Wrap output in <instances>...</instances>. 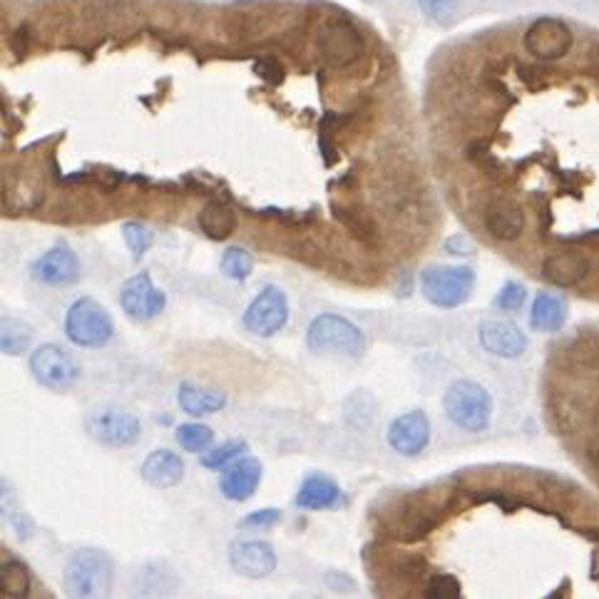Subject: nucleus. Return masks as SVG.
I'll list each match as a JSON object with an SVG mask.
<instances>
[{
  "mask_svg": "<svg viewBox=\"0 0 599 599\" xmlns=\"http://www.w3.org/2000/svg\"><path fill=\"white\" fill-rule=\"evenodd\" d=\"M115 567L100 550H78L65 565L63 585L73 597H107L112 592Z\"/></svg>",
  "mask_w": 599,
  "mask_h": 599,
  "instance_id": "f257e3e1",
  "label": "nucleus"
},
{
  "mask_svg": "<svg viewBox=\"0 0 599 599\" xmlns=\"http://www.w3.org/2000/svg\"><path fill=\"white\" fill-rule=\"evenodd\" d=\"M475 289V271L470 266L430 264L421 274V291L428 304L438 309H458Z\"/></svg>",
  "mask_w": 599,
  "mask_h": 599,
  "instance_id": "f03ea898",
  "label": "nucleus"
},
{
  "mask_svg": "<svg viewBox=\"0 0 599 599\" xmlns=\"http://www.w3.org/2000/svg\"><path fill=\"white\" fill-rule=\"evenodd\" d=\"M445 413L450 421L458 428L468 430V433H480L490 426V416H493V401L490 393L475 381H455L445 391L443 398Z\"/></svg>",
  "mask_w": 599,
  "mask_h": 599,
  "instance_id": "7ed1b4c3",
  "label": "nucleus"
},
{
  "mask_svg": "<svg viewBox=\"0 0 599 599\" xmlns=\"http://www.w3.org/2000/svg\"><path fill=\"white\" fill-rule=\"evenodd\" d=\"M65 336L80 348H102L115 336V321L105 306L83 296L65 314Z\"/></svg>",
  "mask_w": 599,
  "mask_h": 599,
  "instance_id": "20e7f679",
  "label": "nucleus"
},
{
  "mask_svg": "<svg viewBox=\"0 0 599 599\" xmlns=\"http://www.w3.org/2000/svg\"><path fill=\"white\" fill-rule=\"evenodd\" d=\"M306 343L316 353H341L351 358L361 356L366 348L363 331L339 314L316 316L306 331Z\"/></svg>",
  "mask_w": 599,
  "mask_h": 599,
  "instance_id": "39448f33",
  "label": "nucleus"
},
{
  "mask_svg": "<svg viewBox=\"0 0 599 599\" xmlns=\"http://www.w3.org/2000/svg\"><path fill=\"white\" fill-rule=\"evenodd\" d=\"M83 426L97 445L105 448H132L140 440V421L130 411L115 406H100L87 411Z\"/></svg>",
  "mask_w": 599,
  "mask_h": 599,
  "instance_id": "423d86ee",
  "label": "nucleus"
},
{
  "mask_svg": "<svg viewBox=\"0 0 599 599\" xmlns=\"http://www.w3.org/2000/svg\"><path fill=\"white\" fill-rule=\"evenodd\" d=\"M30 373L50 391H70L80 378V366L58 343H45L30 356Z\"/></svg>",
  "mask_w": 599,
  "mask_h": 599,
  "instance_id": "0eeeda50",
  "label": "nucleus"
},
{
  "mask_svg": "<svg viewBox=\"0 0 599 599\" xmlns=\"http://www.w3.org/2000/svg\"><path fill=\"white\" fill-rule=\"evenodd\" d=\"M244 329L259 339H271L289 321V301L279 286L269 284L259 291L257 299L244 311Z\"/></svg>",
  "mask_w": 599,
  "mask_h": 599,
  "instance_id": "6e6552de",
  "label": "nucleus"
},
{
  "mask_svg": "<svg viewBox=\"0 0 599 599\" xmlns=\"http://www.w3.org/2000/svg\"><path fill=\"white\" fill-rule=\"evenodd\" d=\"M120 306L132 321H152L165 311L167 296L157 289L147 271H140L122 284Z\"/></svg>",
  "mask_w": 599,
  "mask_h": 599,
  "instance_id": "1a4fd4ad",
  "label": "nucleus"
},
{
  "mask_svg": "<svg viewBox=\"0 0 599 599\" xmlns=\"http://www.w3.org/2000/svg\"><path fill=\"white\" fill-rule=\"evenodd\" d=\"M525 48L537 60H560L572 48V30L557 18H537L527 28Z\"/></svg>",
  "mask_w": 599,
  "mask_h": 599,
  "instance_id": "9d476101",
  "label": "nucleus"
},
{
  "mask_svg": "<svg viewBox=\"0 0 599 599\" xmlns=\"http://www.w3.org/2000/svg\"><path fill=\"white\" fill-rule=\"evenodd\" d=\"M30 276L45 286H73L80 279V259L68 244L58 242L33 261Z\"/></svg>",
  "mask_w": 599,
  "mask_h": 599,
  "instance_id": "9b49d317",
  "label": "nucleus"
},
{
  "mask_svg": "<svg viewBox=\"0 0 599 599\" xmlns=\"http://www.w3.org/2000/svg\"><path fill=\"white\" fill-rule=\"evenodd\" d=\"M319 53L321 60L331 68H343L361 58L363 53V38L351 23H329L321 30L319 38Z\"/></svg>",
  "mask_w": 599,
  "mask_h": 599,
  "instance_id": "f8f14e48",
  "label": "nucleus"
},
{
  "mask_svg": "<svg viewBox=\"0 0 599 599\" xmlns=\"http://www.w3.org/2000/svg\"><path fill=\"white\" fill-rule=\"evenodd\" d=\"M229 565L237 575L264 580L276 570V552L266 540H239L229 547Z\"/></svg>",
  "mask_w": 599,
  "mask_h": 599,
  "instance_id": "ddd939ff",
  "label": "nucleus"
},
{
  "mask_svg": "<svg viewBox=\"0 0 599 599\" xmlns=\"http://www.w3.org/2000/svg\"><path fill=\"white\" fill-rule=\"evenodd\" d=\"M430 443V421L423 411H408L398 416L388 428V445L398 455H421Z\"/></svg>",
  "mask_w": 599,
  "mask_h": 599,
  "instance_id": "4468645a",
  "label": "nucleus"
},
{
  "mask_svg": "<svg viewBox=\"0 0 599 599\" xmlns=\"http://www.w3.org/2000/svg\"><path fill=\"white\" fill-rule=\"evenodd\" d=\"M261 475H264V468L257 458H242L232 468L224 470V475L219 478V490L232 503H244L257 493Z\"/></svg>",
  "mask_w": 599,
  "mask_h": 599,
  "instance_id": "2eb2a0df",
  "label": "nucleus"
},
{
  "mask_svg": "<svg viewBox=\"0 0 599 599\" xmlns=\"http://www.w3.org/2000/svg\"><path fill=\"white\" fill-rule=\"evenodd\" d=\"M142 478L157 490L177 488L184 480V460L167 448L152 450L142 463Z\"/></svg>",
  "mask_w": 599,
  "mask_h": 599,
  "instance_id": "dca6fc26",
  "label": "nucleus"
},
{
  "mask_svg": "<svg viewBox=\"0 0 599 599\" xmlns=\"http://www.w3.org/2000/svg\"><path fill=\"white\" fill-rule=\"evenodd\" d=\"M480 343L488 353L503 358H517L527 348V339L513 321H485L480 326Z\"/></svg>",
  "mask_w": 599,
  "mask_h": 599,
  "instance_id": "f3484780",
  "label": "nucleus"
},
{
  "mask_svg": "<svg viewBox=\"0 0 599 599\" xmlns=\"http://www.w3.org/2000/svg\"><path fill=\"white\" fill-rule=\"evenodd\" d=\"M343 500L341 488L336 485V480H331L329 475L314 473L301 483L299 495H296V505L301 510H334L339 508Z\"/></svg>",
  "mask_w": 599,
  "mask_h": 599,
  "instance_id": "a211bd4d",
  "label": "nucleus"
},
{
  "mask_svg": "<svg viewBox=\"0 0 599 599\" xmlns=\"http://www.w3.org/2000/svg\"><path fill=\"white\" fill-rule=\"evenodd\" d=\"M525 227V214L510 199H498L485 209V229L500 242H513L522 234Z\"/></svg>",
  "mask_w": 599,
  "mask_h": 599,
  "instance_id": "6ab92c4d",
  "label": "nucleus"
},
{
  "mask_svg": "<svg viewBox=\"0 0 599 599\" xmlns=\"http://www.w3.org/2000/svg\"><path fill=\"white\" fill-rule=\"evenodd\" d=\"M590 259L582 257V254L567 252V254H552L542 264V274L547 281L557 286H575L582 279H587L590 274Z\"/></svg>",
  "mask_w": 599,
  "mask_h": 599,
  "instance_id": "aec40b11",
  "label": "nucleus"
},
{
  "mask_svg": "<svg viewBox=\"0 0 599 599\" xmlns=\"http://www.w3.org/2000/svg\"><path fill=\"white\" fill-rule=\"evenodd\" d=\"M227 406V396L214 388L199 386V383L184 381L179 386V408L189 416H212V413L224 411Z\"/></svg>",
  "mask_w": 599,
  "mask_h": 599,
  "instance_id": "412c9836",
  "label": "nucleus"
},
{
  "mask_svg": "<svg viewBox=\"0 0 599 599\" xmlns=\"http://www.w3.org/2000/svg\"><path fill=\"white\" fill-rule=\"evenodd\" d=\"M567 321V306L560 296L555 294H537L535 304H532L530 324L535 331L542 334H555L565 326Z\"/></svg>",
  "mask_w": 599,
  "mask_h": 599,
  "instance_id": "4be33fe9",
  "label": "nucleus"
},
{
  "mask_svg": "<svg viewBox=\"0 0 599 599\" xmlns=\"http://www.w3.org/2000/svg\"><path fill=\"white\" fill-rule=\"evenodd\" d=\"M199 227L214 242H224L234 234L237 229V214L227 207V204L209 202L207 207L199 212Z\"/></svg>",
  "mask_w": 599,
  "mask_h": 599,
  "instance_id": "5701e85b",
  "label": "nucleus"
},
{
  "mask_svg": "<svg viewBox=\"0 0 599 599\" xmlns=\"http://www.w3.org/2000/svg\"><path fill=\"white\" fill-rule=\"evenodd\" d=\"M0 592L3 597H28L30 595V572L20 560H5L0 567Z\"/></svg>",
  "mask_w": 599,
  "mask_h": 599,
  "instance_id": "b1692460",
  "label": "nucleus"
},
{
  "mask_svg": "<svg viewBox=\"0 0 599 599\" xmlns=\"http://www.w3.org/2000/svg\"><path fill=\"white\" fill-rule=\"evenodd\" d=\"M30 341H33V329L23 321L13 319V316H3V326H0V348L8 356H20L28 351Z\"/></svg>",
  "mask_w": 599,
  "mask_h": 599,
  "instance_id": "393cba45",
  "label": "nucleus"
},
{
  "mask_svg": "<svg viewBox=\"0 0 599 599\" xmlns=\"http://www.w3.org/2000/svg\"><path fill=\"white\" fill-rule=\"evenodd\" d=\"M177 443L187 453H207L209 445L214 443V430L204 423H184L177 428Z\"/></svg>",
  "mask_w": 599,
  "mask_h": 599,
  "instance_id": "a878e982",
  "label": "nucleus"
},
{
  "mask_svg": "<svg viewBox=\"0 0 599 599\" xmlns=\"http://www.w3.org/2000/svg\"><path fill=\"white\" fill-rule=\"evenodd\" d=\"M219 269L224 276H229L232 281H244L252 276L254 271V257L242 247H229L224 252L222 261H219Z\"/></svg>",
  "mask_w": 599,
  "mask_h": 599,
  "instance_id": "bb28decb",
  "label": "nucleus"
},
{
  "mask_svg": "<svg viewBox=\"0 0 599 599\" xmlns=\"http://www.w3.org/2000/svg\"><path fill=\"white\" fill-rule=\"evenodd\" d=\"M122 237H125L127 249H130L135 259L145 257V254L152 249V244H155V234H152V229L140 222H127L125 227H122Z\"/></svg>",
  "mask_w": 599,
  "mask_h": 599,
  "instance_id": "cd10ccee",
  "label": "nucleus"
},
{
  "mask_svg": "<svg viewBox=\"0 0 599 599\" xmlns=\"http://www.w3.org/2000/svg\"><path fill=\"white\" fill-rule=\"evenodd\" d=\"M249 450V445L244 443V440H232V443L227 445H219V448L209 450V453L202 455V465L209 470H219L224 468V465L234 463V460L239 458V455H244Z\"/></svg>",
  "mask_w": 599,
  "mask_h": 599,
  "instance_id": "c85d7f7f",
  "label": "nucleus"
},
{
  "mask_svg": "<svg viewBox=\"0 0 599 599\" xmlns=\"http://www.w3.org/2000/svg\"><path fill=\"white\" fill-rule=\"evenodd\" d=\"M426 597L428 599H460L463 590H460V582L453 575H433L426 585Z\"/></svg>",
  "mask_w": 599,
  "mask_h": 599,
  "instance_id": "c756f323",
  "label": "nucleus"
},
{
  "mask_svg": "<svg viewBox=\"0 0 599 599\" xmlns=\"http://www.w3.org/2000/svg\"><path fill=\"white\" fill-rule=\"evenodd\" d=\"M522 304H525V286H522L520 281H508V284L500 289L498 299H495V306L503 311H517L522 309Z\"/></svg>",
  "mask_w": 599,
  "mask_h": 599,
  "instance_id": "7c9ffc66",
  "label": "nucleus"
},
{
  "mask_svg": "<svg viewBox=\"0 0 599 599\" xmlns=\"http://www.w3.org/2000/svg\"><path fill=\"white\" fill-rule=\"evenodd\" d=\"M416 5L430 20H448L458 10L460 0H416Z\"/></svg>",
  "mask_w": 599,
  "mask_h": 599,
  "instance_id": "2f4dec72",
  "label": "nucleus"
},
{
  "mask_svg": "<svg viewBox=\"0 0 599 599\" xmlns=\"http://www.w3.org/2000/svg\"><path fill=\"white\" fill-rule=\"evenodd\" d=\"M336 214H339V222L346 224V227L351 229L358 239H373V224L368 222L366 217L348 212V209H339V207H336Z\"/></svg>",
  "mask_w": 599,
  "mask_h": 599,
  "instance_id": "473e14b6",
  "label": "nucleus"
},
{
  "mask_svg": "<svg viewBox=\"0 0 599 599\" xmlns=\"http://www.w3.org/2000/svg\"><path fill=\"white\" fill-rule=\"evenodd\" d=\"M279 517H281V513L274 508L257 510V513L244 517V520L239 522V527H254V530H264V527H274L276 522H279Z\"/></svg>",
  "mask_w": 599,
  "mask_h": 599,
  "instance_id": "72a5a7b5",
  "label": "nucleus"
},
{
  "mask_svg": "<svg viewBox=\"0 0 599 599\" xmlns=\"http://www.w3.org/2000/svg\"><path fill=\"white\" fill-rule=\"evenodd\" d=\"M445 252L453 254V257H468V254L475 252V244L468 237H463V234H455V237H450L445 242Z\"/></svg>",
  "mask_w": 599,
  "mask_h": 599,
  "instance_id": "f704fd0d",
  "label": "nucleus"
},
{
  "mask_svg": "<svg viewBox=\"0 0 599 599\" xmlns=\"http://www.w3.org/2000/svg\"><path fill=\"white\" fill-rule=\"evenodd\" d=\"M254 73L261 75L264 80H269V83H281V78H284V70L279 68V63L276 60H259L257 65H254Z\"/></svg>",
  "mask_w": 599,
  "mask_h": 599,
  "instance_id": "c9c22d12",
  "label": "nucleus"
},
{
  "mask_svg": "<svg viewBox=\"0 0 599 599\" xmlns=\"http://www.w3.org/2000/svg\"><path fill=\"white\" fill-rule=\"evenodd\" d=\"M326 585H329L331 590H336V592H353V590H356V582H353L351 577L339 575V572H329V575H326Z\"/></svg>",
  "mask_w": 599,
  "mask_h": 599,
  "instance_id": "e433bc0d",
  "label": "nucleus"
},
{
  "mask_svg": "<svg viewBox=\"0 0 599 599\" xmlns=\"http://www.w3.org/2000/svg\"><path fill=\"white\" fill-rule=\"evenodd\" d=\"M590 458L595 460L597 468H599V435H597V438L590 443Z\"/></svg>",
  "mask_w": 599,
  "mask_h": 599,
  "instance_id": "4c0bfd02",
  "label": "nucleus"
}]
</instances>
